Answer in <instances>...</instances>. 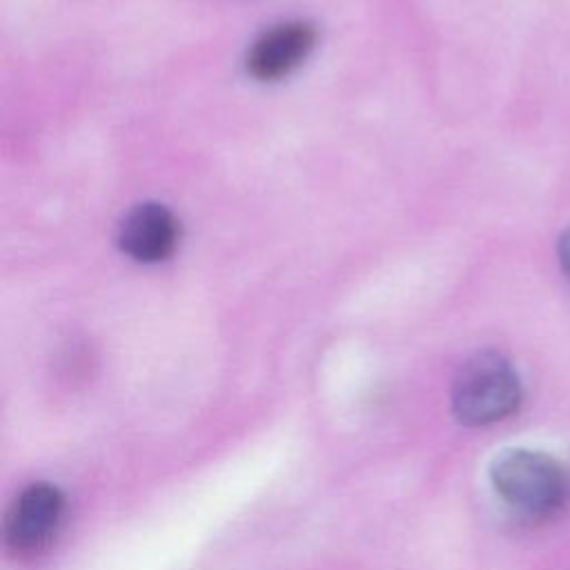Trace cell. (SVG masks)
I'll use <instances>...</instances> for the list:
<instances>
[{
    "label": "cell",
    "instance_id": "cell-1",
    "mask_svg": "<svg viewBox=\"0 0 570 570\" xmlns=\"http://www.w3.org/2000/svg\"><path fill=\"white\" fill-rule=\"evenodd\" d=\"M499 499L525 519H552L570 503V472L554 456L537 450H508L490 465Z\"/></svg>",
    "mask_w": 570,
    "mask_h": 570
},
{
    "label": "cell",
    "instance_id": "cell-2",
    "mask_svg": "<svg viewBox=\"0 0 570 570\" xmlns=\"http://www.w3.org/2000/svg\"><path fill=\"white\" fill-rule=\"evenodd\" d=\"M521 405V381L512 363L492 350L470 356L454 376L452 412L472 428L499 423Z\"/></svg>",
    "mask_w": 570,
    "mask_h": 570
},
{
    "label": "cell",
    "instance_id": "cell-3",
    "mask_svg": "<svg viewBox=\"0 0 570 570\" xmlns=\"http://www.w3.org/2000/svg\"><path fill=\"white\" fill-rule=\"evenodd\" d=\"M65 519V497L51 483L27 485L4 517V543L16 554L45 550Z\"/></svg>",
    "mask_w": 570,
    "mask_h": 570
},
{
    "label": "cell",
    "instance_id": "cell-4",
    "mask_svg": "<svg viewBox=\"0 0 570 570\" xmlns=\"http://www.w3.org/2000/svg\"><path fill=\"white\" fill-rule=\"evenodd\" d=\"M316 29L305 20H287L265 29L249 47L245 65L256 80H278L292 73L314 49Z\"/></svg>",
    "mask_w": 570,
    "mask_h": 570
},
{
    "label": "cell",
    "instance_id": "cell-5",
    "mask_svg": "<svg viewBox=\"0 0 570 570\" xmlns=\"http://www.w3.org/2000/svg\"><path fill=\"white\" fill-rule=\"evenodd\" d=\"M180 227L176 216L160 203H140L120 223L118 243L138 263H158L174 254Z\"/></svg>",
    "mask_w": 570,
    "mask_h": 570
},
{
    "label": "cell",
    "instance_id": "cell-6",
    "mask_svg": "<svg viewBox=\"0 0 570 570\" xmlns=\"http://www.w3.org/2000/svg\"><path fill=\"white\" fill-rule=\"evenodd\" d=\"M557 256H559V265L561 269L568 274L570 278V227L563 229V234L557 240Z\"/></svg>",
    "mask_w": 570,
    "mask_h": 570
}]
</instances>
